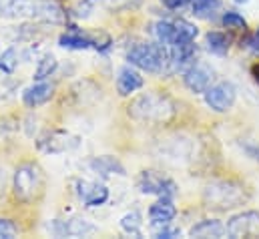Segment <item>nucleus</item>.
<instances>
[{
    "label": "nucleus",
    "instance_id": "7c9ffc66",
    "mask_svg": "<svg viewBox=\"0 0 259 239\" xmlns=\"http://www.w3.org/2000/svg\"><path fill=\"white\" fill-rule=\"evenodd\" d=\"M241 147H243V151L251 157V159H255L259 163V143L255 141H247V143H241Z\"/></svg>",
    "mask_w": 259,
    "mask_h": 239
},
{
    "label": "nucleus",
    "instance_id": "f8f14e48",
    "mask_svg": "<svg viewBox=\"0 0 259 239\" xmlns=\"http://www.w3.org/2000/svg\"><path fill=\"white\" fill-rule=\"evenodd\" d=\"M53 95H55V87H53L51 83L38 81V83H34L32 87H28V89L22 93V103H24L26 107L34 109V107H40V105L49 103V101L53 99Z\"/></svg>",
    "mask_w": 259,
    "mask_h": 239
},
{
    "label": "nucleus",
    "instance_id": "2f4dec72",
    "mask_svg": "<svg viewBox=\"0 0 259 239\" xmlns=\"http://www.w3.org/2000/svg\"><path fill=\"white\" fill-rule=\"evenodd\" d=\"M247 47L255 53V55H259V26H257V30H255V34L249 38V43H247Z\"/></svg>",
    "mask_w": 259,
    "mask_h": 239
},
{
    "label": "nucleus",
    "instance_id": "412c9836",
    "mask_svg": "<svg viewBox=\"0 0 259 239\" xmlns=\"http://www.w3.org/2000/svg\"><path fill=\"white\" fill-rule=\"evenodd\" d=\"M121 229L125 233L133 235V237H141V213L139 211H131L127 215H123Z\"/></svg>",
    "mask_w": 259,
    "mask_h": 239
},
{
    "label": "nucleus",
    "instance_id": "4be33fe9",
    "mask_svg": "<svg viewBox=\"0 0 259 239\" xmlns=\"http://www.w3.org/2000/svg\"><path fill=\"white\" fill-rule=\"evenodd\" d=\"M57 70V59L53 55H45L38 60V66L34 70V81H45L47 76H51Z\"/></svg>",
    "mask_w": 259,
    "mask_h": 239
},
{
    "label": "nucleus",
    "instance_id": "9b49d317",
    "mask_svg": "<svg viewBox=\"0 0 259 239\" xmlns=\"http://www.w3.org/2000/svg\"><path fill=\"white\" fill-rule=\"evenodd\" d=\"M76 193L78 197L82 199L84 205L89 207H97V205H103L107 199H109V189L105 185H99V183H91V181H78L76 185Z\"/></svg>",
    "mask_w": 259,
    "mask_h": 239
},
{
    "label": "nucleus",
    "instance_id": "0eeeda50",
    "mask_svg": "<svg viewBox=\"0 0 259 239\" xmlns=\"http://www.w3.org/2000/svg\"><path fill=\"white\" fill-rule=\"evenodd\" d=\"M40 187V175L38 169L30 163L20 165L14 173V195L20 201H30L36 193V189Z\"/></svg>",
    "mask_w": 259,
    "mask_h": 239
},
{
    "label": "nucleus",
    "instance_id": "a211bd4d",
    "mask_svg": "<svg viewBox=\"0 0 259 239\" xmlns=\"http://www.w3.org/2000/svg\"><path fill=\"white\" fill-rule=\"evenodd\" d=\"M227 233V225H223L217 219H203L197 225L191 227L189 235L191 237H223Z\"/></svg>",
    "mask_w": 259,
    "mask_h": 239
},
{
    "label": "nucleus",
    "instance_id": "c85d7f7f",
    "mask_svg": "<svg viewBox=\"0 0 259 239\" xmlns=\"http://www.w3.org/2000/svg\"><path fill=\"white\" fill-rule=\"evenodd\" d=\"M16 233H18V227H16L10 219H2V217H0V237L12 239Z\"/></svg>",
    "mask_w": 259,
    "mask_h": 239
},
{
    "label": "nucleus",
    "instance_id": "c756f323",
    "mask_svg": "<svg viewBox=\"0 0 259 239\" xmlns=\"http://www.w3.org/2000/svg\"><path fill=\"white\" fill-rule=\"evenodd\" d=\"M97 2H99V0H82V2L76 6V16H78V18H87V16L91 14V10L95 8Z\"/></svg>",
    "mask_w": 259,
    "mask_h": 239
},
{
    "label": "nucleus",
    "instance_id": "f257e3e1",
    "mask_svg": "<svg viewBox=\"0 0 259 239\" xmlns=\"http://www.w3.org/2000/svg\"><path fill=\"white\" fill-rule=\"evenodd\" d=\"M129 115L141 123H167L175 117V103L167 95L147 93L131 103Z\"/></svg>",
    "mask_w": 259,
    "mask_h": 239
},
{
    "label": "nucleus",
    "instance_id": "393cba45",
    "mask_svg": "<svg viewBox=\"0 0 259 239\" xmlns=\"http://www.w3.org/2000/svg\"><path fill=\"white\" fill-rule=\"evenodd\" d=\"M191 8L197 16H209L215 8H219V0H191Z\"/></svg>",
    "mask_w": 259,
    "mask_h": 239
},
{
    "label": "nucleus",
    "instance_id": "b1692460",
    "mask_svg": "<svg viewBox=\"0 0 259 239\" xmlns=\"http://www.w3.org/2000/svg\"><path fill=\"white\" fill-rule=\"evenodd\" d=\"M221 22H223L225 28H231V30H245V28H247L245 18H243L239 12H233V10H227V12L223 14Z\"/></svg>",
    "mask_w": 259,
    "mask_h": 239
},
{
    "label": "nucleus",
    "instance_id": "9d476101",
    "mask_svg": "<svg viewBox=\"0 0 259 239\" xmlns=\"http://www.w3.org/2000/svg\"><path fill=\"white\" fill-rule=\"evenodd\" d=\"M211 81H213V70L207 64H201V62L191 64L185 70V76H183V83L191 93H205L211 87Z\"/></svg>",
    "mask_w": 259,
    "mask_h": 239
},
{
    "label": "nucleus",
    "instance_id": "4468645a",
    "mask_svg": "<svg viewBox=\"0 0 259 239\" xmlns=\"http://www.w3.org/2000/svg\"><path fill=\"white\" fill-rule=\"evenodd\" d=\"M177 215V209L173 205L171 199H159L157 203H153L149 207V219L153 225H165V223H171Z\"/></svg>",
    "mask_w": 259,
    "mask_h": 239
},
{
    "label": "nucleus",
    "instance_id": "39448f33",
    "mask_svg": "<svg viewBox=\"0 0 259 239\" xmlns=\"http://www.w3.org/2000/svg\"><path fill=\"white\" fill-rule=\"evenodd\" d=\"M227 235L233 239L259 237V211H241L227 221Z\"/></svg>",
    "mask_w": 259,
    "mask_h": 239
},
{
    "label": "nucleus",
    "instance_id": "1a4fd4ad",
    "mask_svg": "<svg viewBox=\"0 0 259 239\" xmlns=\"http://www.w3.org/2000/svg\"><path fill=\"white\" fill-rule=\"evenodd\" d=\"M49 231L57 237H66V235L68 237H87V235L95 233L97 227L91 221L82 219V217H74V219H68V221H57V219L51 221Z\"/></svg>",
    "mask_w": 259,
    "mask_h": 239
},
{
    "label": "nucleus",
    "instance_id": "ddd939ff",
    "mask_svg": "<svg viewBox=\"0 0 259 239\" xmlns=\"http://www.w3.org/2000/svg\"><path fill=\"white\" fill-rule=\"evenodd\" d=\"M143 87V76L131 66H123L117 74V91L121 97H127V95H133L135 91H139Z\"/></svg>",
    "mask_w": 259,
    "mask_h": 239
},
{
    "label": "nucleus",
    "instance_id": "473e14b6",
    "mask_svg": "<svg viewBox=\"0 0 259 239\" xmlns=\"http://www.w3.org/2000/svg\"><path fill=\"white\" fill-rule=\"evenodd\" d=\"M251 72H253V76H255V81L259 83V64H255L253 68H251Z\"/></svg>",
    "mask_w": 259,
    "mask_h": 239
},
{
    "label": "nucleus",
    "instance_id": "72a5a7b5",
    "mask_svg": "<svg viewBox=\"0 0 259 239\" xmlns=\"http://www.w3.org/2000/svg\"><path fill=\"white\" fill-rule=\"evenodd\" d=\"M237 4H245V2H249V0H235Z\"/></svg>",
    "mask_w": 259,
    "mask_h": 239
},
{
    "label": "nucleus",
    "instance_id": "5701e85b",
    "mask_svg": "<svg viewBox=\"0 0 259 239\" xmlns=\"http://www.w3.org/2000/svg\"><path fill=\"white\" fill-rule=\"evenodd\" d=\"M175 28H177V36H175V41H195L197 38V26L191 24V22H187V20H175ZM173 41V43H175Z\"/></svg>",
    "mask_w": 259,
    "mask_h": 239
},
{
    "label": "nucleus",
    "instance_id": "6ab92c4d",
    "mask_svg": "<svg viewBox=\"0 0 259 239\" xmlns=\"http://www.w3.org/2000/svg\"><path fill=\"white\" fill-rule=\"evenodd\" d=\"M205 43H207V51L211 55H217V57H225L227 51H229V38L223 34V32H207L205 36Z\"/></svg>",
    "mask_w": 259,
    "mask_h": 239
},
{
    "label": "nucleus",
    "instance_id": "f03ea898",
    "mask_svg": "<svg viewBox=\"0 0 259 239\" xmlns=\"http://www.w3.org/2000/svg\"><path fill=\"white\" fill-rule=\"evenodd\" d=\"M0 14L10 18L30 16L49 22L63 20V8L55 0H0Z\"/></svg>",
    "mask_w": 259,
    "mask_h": 239
},
{
    "label": "nucleus",
    "instance_id": "dca6fc26",
    "mask_svg": "<svg viewBox=\"0 0 259 239\" xmlns=\"http://www.w3.org/2000/svg\"><path fill=\"white\" fill-rule=\"evenodd\" d=\"M59 45L63 49H70V51H87L91 47H97L99 49V41L93 38V36L82 34L80 30H68L65 34H61Z\"/></svg>",
    "mask_w": 259,
    "mask_h": 239
},
{
    "label": "nucleus",
    "instance_id": "a878e982",
    "mask_svg": "<svg viewBox=\"0 0 259 239\" xmlns=\"http://www.w3.org/2000/svg\"><path fill=\"white\" fill-rule=\"evenodd\" d=\"M16 64H18V55H16V49H14V47L2 53V57H0V68H2V70L12 72V70L16 68Z\"/></svg>",
    "mask_w": 259,
    "mask_h": 239
},
{
    "label": "nucleus",
    "instance_id": "f3484780",
    "mask_svg": "<svg viewBox=\"0 0 259 239\" xmlns=\"http://www.w3.org/2000/svg\"><path fill=\"white\" fill-rule=\"evenodd\" d=\"M68 139H70V135L65 131H51L38 141V147L47 153H63L70 147Z\"/></svg>",
    "mask_w": 259,
    "mask_h": 239
},
{
    "label": "nucleus",
    "instance_id": "423d86ee",
    "mask_svg": "<svg viewBox=\"0 0 259 239\" xmlns=\"http://www.w3.org/2000/svg\"><path fill=\"white\" fill-rule=\"evenodd\" d=\"M235 99H237V91L227 81L217 83V85H213V87H209L205 91V103L215 113H227V111H231L233 105H235Z\"/></svg>",
    "mask_w": 259,
    "mask_h": 239
},
{
    "label": "nucleus",
    "instance_id": "2eb2a0df",
    "mask_svg": "<svg viewBox=\"0 0 259 239\" xmlns=\"http://www.w3.org/2000/svg\"><path fill=\"white\" fill-rule=\"evenodd\" d=\"M89 167L103 175V177H109V175H125V167L119 159L111 157V155H103V157H93L89 161Z\"/></svg>",
    "mask_w": 259,
    "mask_h": 239
},
{
    "label": "nucleus",
    "instance_id": "7ed1b4c3",
    "mask_svg": "<svg viewBox=\"0 0 259 239\" xmlns=\"http://www.w3.org/2000/svg\"><path fill=\"white\" fill-rule=\"evenodd\" d=\"M203 201L211 209L227 211L243 205L247 201L245 187L235 181H213L203 191Z\"/></svg>",
    "mask_w": 259,
    "mask_h": 239
},
{
    "label": "nucleus",
    "instance_id": "aec40b11",
    "mask_svg": "<svg viewBox=\"0 0 259 239\" xmlns=\"http://www.w3.org/2000/svg\"><path fill=\"white\" fill-rule=\"evenodd\" d=\"M177 36V28H175V22H169V20H159L155 24V38L157 43L165 45V47H171L173 41Z\"/></svg>",
    "mask_w": 259,
    "mask_h": 239
},
{
    "label": "nucleus",
    "instance_id": "20e7f679",
    "mask_svg": "<svg viewBox=\"0 0 259 239\" xmlns=\"http://www.w3.org/2000/svg\"><path fill=\"white\" fill-rule=\"evenodd\" d=\"M127 60L141 70L159 72V70L167 68L169 49L161 43H137L129 49Z\"/></svg>",
    "mask_w": 259,
    "mask_h": 239
},
{
    "label": "nucleus",
    "instance_id": "bb28decb",
    "mask_svg": "<svg viewBox=\"0 0 259 239\" xmlns=\"http://www.w3.org/2000/svg\"><path fill=\"white\" fill-rule=\"evenodd\" d=\"M143 0H105L107 10L111 12H119V10H133L141 4Z\"/></svg>",
    "mask_w": 259,
    "mask_h": 239
},
{
    "label": "nucleus",
    "instance_id": "cd10ccee",
    "mask_svg": "<svg viewBox=\"0 0 259 239\" xmlns=\"http://www.w3.org/2000/svg\"><path fill=\"white\" fill-rule=\"evenodd\" d=\"M155 237H159V239L181 237V229H177V227H171V223H165V225H159V229L155 231Z\"/></svg>",
    "mask_w": 259,
    "mask_h": 239
},
{
    "label": "nucleus",
    "instance_id": "6e6552de",
    "mask_svg": "<svg viewBox=\"0 0 259 239\" xmlns=\"http://www.w3.org/2000/svg\"><path fill=\"white\" fill-rule=\"evenodd\" d=\"M139 189L147 195H159L163 199H173L177 195V185L171 179L157 175L155 171H143L139 177Z\"/></svg>",
    "mask_w": 259,
    "mask_h": 239
}]
</instances>
